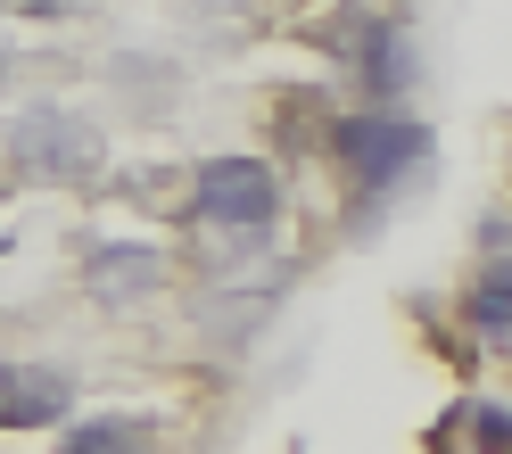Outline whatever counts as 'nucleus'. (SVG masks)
Returning a JSON list of instances; mask_svg holds the SVG:
<instances>
[{"label": "nucleus", "instance_id": "20e7f679", "mask_svg": "<svg viewBox=\"0 0 512 454\" xmlns=\"http://www.w3.org/2000/svg\"><path fill=\"white\" fill-rule=\"evenodd\" d=\"M67 372L50 364H0V430H50L67 413Z\"/></svg>", "mask_w": 512, "mask_h": 454}, {"label": "nucleus", "instance_id": "39448f33", "mask_svg": "<svg viewBox=\"0 0 512 454\" xmlns=\"http://www.w3.org/2000/svg\"><path fill=\"white\" fill-rule=\"evenodd\" d=\"M58 454H157V430L141 413H91L58 438Z\"/></svg>", "mask_w": 512, "mask_h": 454}, {"label": "nucleus", "instance_id": "7ed1b4c3", "mask_svg": "<svg viewBox=\"0 0 512 454\" xmlns=\"http://www.w3.org/2000/svg\"><path fill=\"white\" fill-rule=\"evenodd\" d=\"M199 207L223 232H265L273 207H281V182H273V166H256V157H215L199 174Z\"/></svg>", "mask_w": 512, "mask_h": 454}, {"label": "nucleus", "instance_id": "f03ea898", "mask_svg": "<svg viewBox=\"0 0 512 454\" xmlns=\"http://www.w3.org/2000/svg\"><path fill=\"white\" fill-rule=\"evenodd\" d=\"M339 157H347V174H356L364 190H389V182H405L430 157V133H422V124H405V116L364 108V116L339 124Z\"/></svg>", "mask_w": 512, "mask_h": 454}, {"label": "nucleus", "instance_id": "6e6552de", "mask_svg": "<svg viewBox=\"0 0 512 454\" xmlns=\"http://www.w3.org/2000/svg\"><path fill=\"white\" fill-rule=\"evenodd\" d=\"M463 430H471V446L512 454V413H496V405H471V413H463Z\"/></svg>", "mask_w": 512, "mask_h": 454}, {"label": "nucleus", "instance_id": "1a4fd4ad", "mask_svg": "<svg viewBox=\"0 0 512 454\" xmlns=\"http://www.w3.org/2000/svg\"><path fill=\"white\" fill-rule=\"evenodd\" d=\"M9 9H34L42 17V9H67V0H9Z\"/></svg>", "mask_w": 512, "mask_h": 454}, {"label": "nucleus", "instance_id": "f257e3e1", "mask_svg": "<svg viewBox=\"0 0 512 454\" xmlns=\"http://www.w3.org/2000/svg\"><path fill=\"white\" fill-rule=\"evenodd\" d=\"M9 157L34 182H83V174H100L108 141H100V124H83L75 108H25L9 124Z\"/></svg>", "mask_w": 512, "mask_h": 454}, {"label": "nucleus", "instance_id": "423d86ee", "mask_svg": "<svg viewBox=\"0 0 512 454\" xmlns=\"http://www.w3.org/2000/svg\"><path fill=\"white\" fill-rule=\"evenodd\" d=\"M149 281H157L149 248H91V289H100V298H141Z\"/></svg>", "mask_w": 512, "mask_h": 454}, {"label": "nucleus", "instance_id": "0eeeda50", "mask_svg": "<svg viewBox=\"0 0 512 454\" xmlns=\"http://www.w3.org/2000/svg\"><path fill=\"white\" fill-rule=\"evenodd\" d=\"M471 314H479V331H512V265H496L488 281H479Z\"/></svg>", "mask_w": 512, "mask_h": 454}]
</instances>
